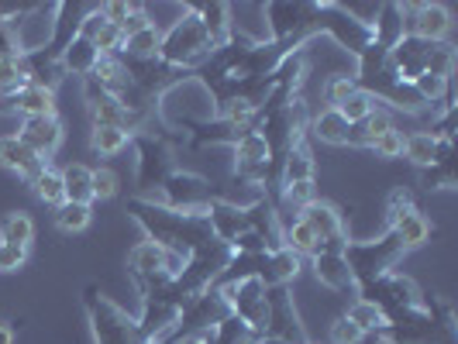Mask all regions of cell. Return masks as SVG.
Masks as SVG:
<instances>
[{"mask_svg": "<svg viewBox=\"0 0 458 344\" xmlns=\"http://www.w3.org/2000/svg\"><path fill=\"white\" fill-rule=\"evenodd\" d=\"M124 210L141 228L145 241H156V245L169 248V252H180L183 258L200 252L210 241H217L210 224H207V214H180V210H169L159 200L138 197V193L124 204Z\"/></svg>", "mask_w": 458, "mask_h": 344, "instance_id": "6da1fadb", "label": "cell"}, {"mask_svg": "<svg viewBox=\"0 0 458 344\" xmlns=\"http://www.w3.org/2000/svg\"><path fill=\"white\" fill-rule=\"evenodd\" d=\"M214 42L207 38L204 24L197 18V11L186 4L183 14L169 24V31H162L159 42V59L162 66L176 69V72H197L210 59Z\"/></svg>", "mask_w": 458, "mask_h": 344, "instance_id": "7a4b0ae2", "label": "cell"}, {"mask_svg": "<svg viewBox=\"0 0 458 344\" xmlns=\"http://www.w3.org/2000/svg\"><path fill=\"white\" fill-rule=\"evenodd\" d=\"M83 314L90 323L93 344H145L135 317L124 306H117L97 282L83 286Z\"/></svg>", "mask_w": 458, "mask_h": 344, "instance_id": "3957f363", "label": "cell"}, {"mask_svg": "<svg viewBox=\"0 0 458 344\" xmlns=\"http://www.w3.org/2000/svg\"><path fill=\"white\" fill-rule=\"evenodd\" d=\"M342 255H344L348 273H352V282H355V289H359V286H366V282L379 279V275L396 273V265L403 262L407 248H403L400 238L386 228L379 238H372V241H348Z\"/></svg>", "mask_w": 458, "mask_h": 344, "instance_id": "277c9868", "label": "cell"}, {"mask_svg": "<svg viewBox=\"0 0 458 344\" xmlns=\"http://www.w3.org/2000/svg\"><path fill=\"white\" fill-rule=\"evenodd\" d=\"M355 297L369 299V303L383 314V321H396V317H403V314H413V310H424V306H428V293L413 282L411 275H403V273L379 275V279H372L366 286H359Z\"/></svg>", "mask_w": 458, "mask_h": 344, "instance_id": "5b68a950", "label": "cell"}, {"mask_svg": "<svg viewBox=\"0 0 458 344\" xmlns=\"http://www.w3.org/2000/svg\"><path fill=\"white\" fill-rule=\"evenodd\" d=\"M135 145V155H138V169H135V186H138V197H148L156 186L165 183V176L176 169V145H180V135H165V131H138L131 138Z\"/></svg>", "mask_w": 458, "mask_h": 344, "instance_id": "8992f818", "label": "cell"}, {"mask_svg": "<svg viewBox=\"0 0 458 344\" xmlns=\"http://www.w3.org/2000/svg\"><path fill=\"white\" fill-rule=\"evenodd\" d=\"M152 200H159L169 210H180V214H204L207 204L214 200V193H210V180L207 176L176 165L165 176V183L159 186V197H152Z\"/></svg>", "mask_w": 458, "mask_h": 344, "instance_id": "52a82bcc", "label": "cell"}, {"mask_svg": "<svg viewBox=\"0 0 458 344\" xmlns=\"http://www.w3.org/2000/svg\"><path fill=\"white\" fill-rule=\"evenodd\" d=\"M83 100H87L90 128H121V131H128V135H138L141 124H145V117H148V114L131 111V107H124L111 93H100L90 80H83Z\"/></svg>", "mask_w": 458, "mask_h": 344, "instance_id": "ba28073f", "label": "cell"}, {"mask_svg": "<svg viewBox=\"0 0 458 344\" xmlns=\"http://www.w3.org/2000/svg\"><path fill=\"white\" fill-rule=\"evenodd\" d=\"M266 297H269V327H266V334H273V338L290 344H310V334L303 327L293 289L290 286H276Z\"/></svg>", "mask_w": 458, "mask_h": 344, "instance_id": "9c48e42d", "label": "cell"}, {"mask_svg": "<svg viewBox=\"0 0 458 344\" xmlns=\"http://www.w3.org/2000/svg\"><path fill=\"white\" fill-rule=\"evenodd\" d=\"M403 35L420 42H448L452 11L445 4H403Z\"/></svg>", "mask_w": 458, "mask_h": 344, "instance_id": "30bf717a", "label": "cell"}, {"mask_svg": "<svg viewBox=\"0 0 458 344\" xmlns=\"http://www.w3.org/2000/svg\"><path fill=\"white\" fill-rule=\"evenodd\" d=\"M352 241V238H348ZM344 241V245H348ZM344 245L342 241H324L318 245V252L310 255V269H314V279L321 282L324 289L331 293H355V282H352V273L344 265Z\"/></svg>", "mask_w": 458, "mask_h": 344, "instance_id": "8fae6325", "label": "cell"}, {"mask_svg": "<svg viewBox=\"0 0 458 344\" xmlns=\"http://www.w3.org/2000/svg\"><path fill=\"white\" fill-rule=\"evenodd\" d=\"M18 138H21L38 159L48 162L59 148H63L66 131H63V121H59V117H21Z\"/></svg>", "mask_w": 458, "mask_h": 344, "instance_id": "7c38bea8", "label": "cell"}, {"mask_svg": "<svg viewBox=\"0 0 458 344\" xmlns=\"http://www.w3.org/2000/svg\"><path fill=\"white\" fill-rule=\"evenodd\" d=\"M204 214H207L210 231H214V238L225 241V245H234V238L249 231V214H245V206L231 204L225 197H214V200L207 204Z\"/></svg>", "mask_w": 458, "mask_h": 344, "instance_id": "4fadbf2b", "label": "cell"}, {"mask_svg": "<svg viewBox=\"0 0 458 344\" xmlns=\"http://www.w3.org/2000/svg\"><path fill=\"white\" fill-rule=\"evenodd\" d=\"M344 214L348 210H342V206H335V204H327V200H314V204L307 206L300 217L307 221V228L318 234V241H348V228H344Z\"/></svg>", "mask_w": 458, "mask_h": 344, "instance_id": "5bb4252c", "label": "cell"}, {"mask_svg": "<svg viewBox=\"0 0 458 344\" xmlns=\"http://www.w3.org/2000/svg\"><path fill=\"white\" fill-rule=\"evenodd\" d=\"M48 162H42L28 145H24L18 135H0V169H7V172H14V176H21L24 183H31L42 169H46Z\"/></svg>", "mask_w": 458, "mask_h": 344, "instance_id": "9a60e30c", "label": "cell"}, {"mask_svg": "<svg viewBox=\"0 0 458 344\" xmlns=\"http://www.w3.org/2000/svg\"><path fill=\"white\" fill-rule=\"evenodd\" d=\"M55 63H59V72L63 76H80V80H87L97 63H100V52L93 48V42L87 35H72L66 46L59 48V55H55Z\"/></svg>", "mask_w": 458, "mask_h": 344, "instance_id": "2e32d148", "label": "cell"}, {"mask_svg": "<svg viewBox=\"0 0 458 344\" xmlns=\"http://www.w3.org/2000/svg\"><path fill=\"white\" fill-rule=\"evenodd\" d=\"M303 262L307 258H300L297 252H290V248H273V252L266 255V265H262V273H259V282L266 286V289H276V286H293L303 273Z\"/></svg>", "mask_w": 458, "mask_h": 344, "instance_id": "e0dca14e", "label": "cell"}, {"mask_svg": "<svg viewBox=\"0 0 458 344\" xmlns=\"http://www.w3.org/2000/svg\"><path fill=\"white\" fill-rule=\"evenodd\" d=\"M318 172V162H314V152H310V138H300L297 145L286 152V159L279 165V180H276V189L290 183H310Z\"/></svg>", "mask_w": 458, "mask_h": 344, "instance_id": "ac0fdd59", "label": "cell"}, {"mask_svg": "<svg viewBox=\"0 0 458 344\" xmlns=\"http://www.w3.org/2000/svg\"><path fill=\"white\" fill-rule=\"evenodd\" d=\"M307 138H310V141H324V145H331V148H344V145H352V124H348L338 111L324 107L318 117H310Z\"/></svg>", "mask_w": 458, "mask_h": 344, "instance_id": "d6986e66", "label": "cell"}, {"mask_svg": "<svg viewBox=\"0 0 458 344\" xmlns=\"http://www.w3.org/2000/svg\"><path fill=\"white\" fill-rule=\"evenodd\" d=\"M369 38H372V46L390 52L403 38V4H379L376 21L369 28Z\"/></svg>", "mask_w": 458, "mask_h": 344, "instance_id": "ffe728a7", "label": "cell"}, {"mask_svg": "<svg viewBox=\"0 0 458 344\" xmlns=\"http://www.w3.org/2000/svg\"><path fill=\"white\" fill-rule=\"evenodd\" d=\"M197 11V18L204 24L207 38L214 42V48H221L234 35V21H231L228 4H190Z\"/></svg>", "mask_w": 458, "mask_h": 344, "instance_id": "44dd1931", "label": "cell"}, {"mask_svg": "<svg viewBox=\"0 0 458 344\" xmlns=\"http://www.w3.org/2000/svg\"><path fill=\"white\" fill-rule=\"evenodd\" d=\"M420 186L424 189H452L455 186V169H452V138H441L437 155L428 169H420Z\"/></svg>", "mask_w": 458, "mask_h": 344, "instance_id": "7402d4cb", "label": "cell"}, {"mask_svg": "<svg viewBox=\"0 0 458 344\" xmlns=\"http://www.w3.org/2000/svg\"><path fill=\"white\" fill-rule=\"evenodd\" d=\"M63 172V193L69 204H87L93 206V169L83 162H69Z\"/></svg>", "mask_w": 458, "mask_h": 344, "instance_id": "603a6c76", "label": "cell"}, {"mask_svg": "<svg viewBox=\"0 0 458 344\" xmlns=\"http://www.w3.org/2000/svg\"><path fill=\"white\" fill-rule=\"evenodd\" d=\"M393 234L400 238V245L411 252V248H420V245H428L431 241V234H435V228H431V221L413 206L411 214H403L396 224H393Z\"/></svg>", "mask_w": 458, "mask_h": 344, "instance_id": "cb8c5ba5", "label": "cell"}, {"mask_svg": "<svg viewBox=\"0 0 458 344\" xmlns=\"http://www.w3.org/2000/svg\"><path fill=\"white\" fill-rule=\"evenodd\" d=\"M159 42H162V31L159 24H148V28H141L135 35H128L124 42H121V59H156L159 55Z\"/></svg>", "mask_w": 458, "mask_h": 344, "instance_id": "d4e9b609", "label": "cell"}, {"mask_svg": "<svg viewBox=\"0 0 458 344\" xmlns=\"http://www.w3.org/2000/svg\"><path fill=\"white\" fill-rule=\"evenodd\" d=\"M318 234L307 228V221L303 217H290V221H283V248H290V252H297L300 258H310V255L318 252Z\"/></svg>", "mask_w": 458, "mask_h": 344, "instance_id": "484cf974", "label": "cell"}, {"mask_svg": "<svg viewBox=\"0 0 458 344\" xmlns=\"http://www.w3.org/2000/svg\"><path fill=\"white\" fill-rule=\"evenodd\" d=\"M0 241H4V245L31 248V241H35V221H31V214L11 210V214L0 221Z\"/></svg>", "mask_w": 458, "mask_h": 344, "instance_id": "4316f807", "label": "cell"}, {"mask_svg": "<svg viewBox=\"0 0 458 344\" xmlns=\"http://www.w3.org/2000/svg\"><path fill=\"white\" fill-rule=\"evenodd\" d=\"M131 138L135 135H128L121 128H90V152L100 159H114L131 145Z\"/></svg>", "mask_w": 458, "mask_h": 344, "instance_id": "83f0119b", "label": "cell"}, {"mask_svg": "<svg viewBox=\"0 0 458 344\" xmlns=\"http://www.w3.org/2000/svg\"><path fill=\"white\" fill-rule=\"evenodd\" d=\"M437 145H441V138L431 131H413L403 141V159H411L417 169H428L437 155Z\"/></svg>", "mask_w": 458, "mask_h": 344, "instance_id": "f1b7e54d", "label": "cell"}, {"mask_svg": "<svg viewBox=\"0 0 458 344\" xmlns=\"http://www.w3.org/2000/svg\"><path fill=\"white\" fill-rule=\"evenodd\" d=\"M28 186H31V193H35L42 204L52 206V210H55L59 204H66V193H63V172H59V169H52V165H46V169H42V172H38Z\"/></svg>", "mask_w": 458, "mask_h": 344, "instance_id": "f546056e", "label": "cell"}, {"mask_svg": "<svg viewBox=\"0 0 458 344\" xmlns=\"http://www.w3.org/2000/svg\"><path fill=\"white\" fill-rule=\"evenodd\" d=\"M393 128H396V124H393V114L379 107L376 114H369L362 124H355V128H352V145H359V148H369L376 138L386 135V131H393Z\"/></svg>", "mask_w": 458, "mask_h": 344, "instance_id": "4dcf8cb0", "label": "cell"}, {"mask_svg": "<svg viewBox=\"0 0 458 344\" xmlns=\"http://www.w3.org/2000/svg\"><path fill=\"white\" fill-rule=\"evenodd\" d=\"M52 221H55V228L63 231V234H80V231L90 228L93 210L87 204H69V200H66V204L55 206Z\"/></svg>", "mask_w": 458, "mask_h": 344, "instance_id": "1f68e13d", "label": "cell"}, {"mask_svg": "<svg viewBox=\"0 0 458 344\" xmlns=\"http://www.w3.org/2000/svg\"><path fill=\"white\" fill-rule=\"evenodd\" d=\"M344 317L355 323V327H359V331H362L366 338H376V334H379V331L386 327L383 314H379V310H376V306H372L369 299H359V297L352 299V306L344 310Z\"/></svg>", "mask_w": 458, "mask_h": 344, "instance_id": "d6a6232c", "label": "cell"}, {"mask_svg": "<svg viewBox=\"0 0 458 344\" xmlns=\"http://www.w3.org/2000/svg\"><path fill=\"white\" fill-rule=\"evenodd\" d=\"M411 90L420 96V104H424V107H431V104H437V100H448V96H452V80H441V76L424 72V76H417V80H413Z\"/></svg>", "mask_w": 458, "mask_h": 344, "instance_id": "836d02e7", "label": "cell"}, {"mask_svg": "<svg viewBox=\"0 0 458 344\" xmlns=\"http://www.w3.org/2000/svg\"><path fill=\"white\" fill-rule=\"evenodd\" d=\"M376 111H379V100L366 90H355L348 100H344L342 107H338V114H342L352 128H355V124H362V121H366L369 114H376Z\"/></svg>", "mask_w": 458, "mask_h": 344, "instance_id": "e575fe53", "label": "cell"}, {"mask_svg": "<svg viewBox=\"0 0 458 344\" xmlns=\"http://www.w3.org/2000/svg\"><path fill=\"white\" fill-rule=\"evenodd\" d=\"M359 90V83H355V76L352 72H338V76H331L327 83H324V104L331 107V111H338L344 100L352 96V93Z\"/></svg>", "mask_w": 458, "mask_h": 344, "instance_id": "d590c367", "label": "cell"}, {"mask_svg": "<svg viewBox=\"0 0 458 344\" xmlns=\"http://www.w3.org/2000/svg\"><path fill=\"white\" fill-rule=\"evenodd\" d=\"M121 193V176H117L111 165H97L93 169V204H107Z\"/></svg>", "mask_w": 458, "mask_h": 344, "instance_id": "8d00e7d4", "label": "cell"}, {"mask_svg": "<svg viewBox=\"0 0 458 344\" xmlns=\"http://www.w3.org/2000/svg\"><path fill=\"white\" fill-rule=\"evenodd\" d=\"M403 141H407V135L400 128H393V131L376 138L369 145V152H376V159H403Z\"/></svg>", "mask_w": 458, "mask_h": 344, "instance_id": "74e56055", "label": "cell"}, {"mask_svg": "<svg viewBox=\"0 0 458 344\" xmlns=\"http://www.w3.org/2000/svg\"><path fill=\"white\" fill-rule=\"evenodd\" d=\"M366 341V334L355 327V323L348 321V317H335L331 323V331H327V344H362Z\"/></svg>", "mask_w": 458, "mask_h": 344, "instance_id": "f35d334b", "label": "cell"}, {"mask_svg": "<svg viewBox=\"0 0 458 344\" xmlns=\"http://www.w3.org/2000/svg\"><path fill=\"white\" fill-rule=\"evenodd\" d=\"M413 210V197H411V189H403V186H396L390 193V200H386V228H393L403 214H411Z\"/></svg>", "mask_w": 458, "mask_h": 344, "instance_id": "ab89813d", "label": "cell"}, {"mask_svg": "<svg viewBox=\"0 0 458 344\" xmlns=\"http://www.w3.org/2000/svg\"><path fill=\"white\" fill-rule=\"evenodd\" d=\"M24 265H28V248L0 241V273H21Z\"/></svg>", "mask_w": 458, "mask_h": 344, "instance_id": "60d3db41", "label": "cell"}, {"mask_svg": "<svg viewBox=\"0 0 458 344\" xmlns=\"http://www.w3.org/2000/svg\"><path fill=\"white\" fill-rule=\"evenodd\" d=\"M135 11V4H128V0H111V4H100V14H104V21L121 28V24L128 21V14Z\"/></svg>", "mask_w": 458, "mask_h": 344, "instance_id": "b9f144b4", "label": "cell"}, {"mask_svg": "<svg viewBox=\"0 0 458 344\" xmlns=\"http://www.w3.org/2000/svg\"><path fill=\"white\" fill-rule=\"evenodd\" d=\"M148 24H156V21L148 18V11H145L141 4H135V11L128 14V21L121 24V35L128 38V35H135V31H141V28H148Z\"/></svg>", "mask_w": 458, "mask_h": 344, "instance_id": "7bdbcfd3", "label": "cell"}, {"mask_svg": "<svg viewBox=\"0 0 458 344\" xmlns=\"http://www.w3.org/2000/svg\"><path fill=\"white\" fill-rule=\"evenodd\" d=\"M14 334H18L14 323H0V344H14Z\"/></svg>", "mask_w": 458, "mask_h": 344, "instance_id": "ee69618b", "label": "cell"}, {"mask_svg": "<svg viewBox=\"0 0 458 344\" xmlns=\"http://www.w3.org/2000/svg\"><path fill=\"white\" fill-rule=\"evenodd\" d=\"M252 344H290V341H279V338H273V334H259Z\"/></svg>", "mask_w": 458, "mask_h": 344, "instance_id": "f6af8a7d", "label": "cell"}]
</instances>
